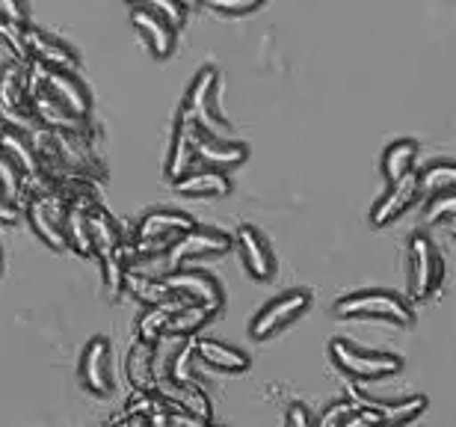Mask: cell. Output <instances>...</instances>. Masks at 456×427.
<instances>
[{"label":"cell","instance_id":"d6a6232c","mask_svg":"<svg viewBox=\"0 0 456 427\" xmlns=\"http://www.w3.org/2000/svg\"><path fill=\"white\" fill-rule=\"evenodd\" d=\"M102 259V270H104V285H107V294L110 300H118L125 291V276H127V261L122 259V252L113 250V252H104Z\"/></svg>","mask_w":456,"mask_h":427},{"label":"cell","instance_id":"d6986e66","mask_svg":"<svg viewBox=\"0 0 456 427\" xmlns=\"http://www.w3.org/2000/svg\"><path fill=\"white\" fill-rule=\"evenodd\" d=\"M27 107H30V71L6 66L0 71V111L27 119Z\"/></svg>","mask_w":456,"mask_h":427},{"label":"cell","instance_id":"8d00e7d4","mask_svg":"<svg viewBox=\"0 0 456 427\" xmlns=\"http://www.w3.org/2000/svg\"><path fill=\"white\" fill-rule=\"evenodd\" d=\"M353 413H355V406L350 398H346V401H338V404H330L321 413V419L314 422V427H344Z\"/></svg>","mask_w":456,"mask_h":427},{"label":"cell","instance_id":"603a6c76","mask_svg":"<svg viewBox=\"0 0 456 427\" xmlns=\"http://www.w3.org/2000/svg\"><path fill=\"white\" fill-rule=\"evenodd\" d=\"M193 160H196V131H193V125H190V122L178 119L175 131H172L167 169H163V172H167L169 181H175V178L184 176L190 167H193Z\"/></svg>","mask_w":456,"mask_h":427},{"label":"cell","instance_id":"f35d334b","mask_svg":"<svg viewBox=\"0 0 456 427\" xmlns=\"http://www.w3.org/2000/svg\"><path fill=\"white\" fill-rule=\"evenodd\" d=\"M264 0H208V6L220 9L225 15H246L252 9H258Z\"/></svg>","mask_w":456,"mask_h":427},{"label":"cell","instance_id":"7dc6e473","mask_svg":"<svg viewBox=\"0 0 456 427\" xmlns=\"http://www.w3.org/2000/svg\"><path fill=\"white\" fill-rule=\"evenodd\" d=\"M0 267H4V256H0Z\"/></svg>","mask_w":456,"mask_h":427},{"label":"cell","instance_id":"3957f363","mask_svg":"<svg viewBox=\"0 0 456 427\" xmlns=\"http://www.w3.org/2000/svg\"><path fill=\"white\" fill-rule=\"evenodd\" d=\"M335 312L341 317H379L400 326H409L415 321V312L409 308L403 297L388 294V291H359V294L341 297L335 303Z\"/></svg>","mask_w":456,"mask_h":427},{"label":"cell","instance_id":"5bb4252c","mask_svg":"<svg viewBox=\"0 0 456 427\" xmlns=\"http://www.w3.org/2000/svg\"><path fill=\"white\" fill-rule=\"evenodd\" d=\"M246 158H249V149H246L243 143L196 131V160L202 163V167H214L225 172L232 167H240Z\"/></svg>","mask_w":456,"mask_h":427},{"label":"cell","instance_id":"277c9868","mask_svg":"<svg viewBox=\"0 0 456 427\" xmlns=\"http://www.w3.org/2000/svg\"><path fill=\"white\" fill-rule=\"evenodd\" d=\"M308 303H312V294H308V291H288V294L270 300V303L252 317V324H249L252 339H270V335L281 333L285 326H290L305 312Z\"/></svg>","mask_w":456,"mask_h":427},{"label":"cell","instance_id":"52a82bcc","mask_svg":"<svg viewBox=\"0 0 456 427\" xmlns=\"http://www.w3.org/2000/svg\"><path fill=\"white\" fill-rule=\"evenodd\" d=\"M167 285L172 288V294L175 297H184L187 303H199L205 308H211L216 315L225 303V294L220 283L205 274V270H175V274L167 276Z\"/></svg>","mask_w":456,"mask_h":427},{"label":"cell","instance_id":"7a4b0ae2","mask_svg":"<svg viewBox=\"0 0 456 427\" xmlns=\"http://www.w3.org/2000/svg\"><path fill=\"white\" fill-rule=\"evenodd\" d=\"M330 353L335 359L346 377L359 380V383H368V380H382V377H391L403 368V362L395 353H373V350H362L355 344L344 341V339H335L330 344Z\"/></svg>","mask_w":456,"mask_h":427},{"label":"cell","instance_id":"e575fe53","mask_svg":"<svg viewBox=\"0 0 456 427\" xmlns=\"http://www.w3.org/2000/svg\"><path fill=\"white\" fill-rule=\"evenodd\" d=\"M0 45L12 53L15 60H30V51L24 45V24H12V21H4L0 18Z\"/></svg>","mask_w":456,"mask_h":427},{"label":"cell","instance_id":"b9f144b4","mask_svg":"<svg viewBox=\"0 0 456 427\" xmlns=\"http://www.w3.org/2000/svg\"><path fill=\"white\" fill-rule=\"evenodd\" d=\"M18 211H15V199L6 193L4 185H0V223H15Z\"/></svg>","mask_w":456,"mask_h":427},{"label":"cell","instance_id":"f6af8a7d","mask_svg":"<svg viewBox=\"0 0 456 427\" xmlns=\"http://www.w3.org/2000/svg\"><path fill=\"white\" fill-rule=\"evenodd\" d=\"M451 232H453V238H456V220L451 223Z\"/></svg>","mask_w":456,"mask_h":427},{"label":"cell","instance_id":"6da1fadb","mask_svg":"<svg viewBox=\"0 0 456 427\" xmlns=\"http://www.w3.org/2000/svg\"><path fill=\"white\" fill-rule=\"evenodd\" d=\"M216 69H202L196 75V80L187 89L184 107H181V119L193 125V131L199 134H214V137H223L228 131V122L216 111Z\"/></svg>","mask_w":456,"mask_h":427},{"label":"cell","instance_id":"f1b7e54d","mask_svg":"<svg viewBox=\"0 0 456 427\" xmlns=\"http://www.w3.org/2000/svg\"><path fill=\"white\" fill-rule=\"evenodd\" d=\"M125 291H131V294L140 300V303H149V306H158V303H169V300H175L172 294V288L167 285V279H151V276H142V274H134L131 267H127V276H125Z\"/></svg>","mask_w":456,"mask_h":427},{"label":"cell","instance_id":"f546056e","mask_svg":"<svg viewBox=\"0 0 456 427\" xmlns=\"http://www.w3.org/2000/svg\"><path fill=\"white\" fill-rule=\"evenodd\" d=\"M0 152L15 163L21 176H36V172H39V160H36L33 145L18 131H0Z\"/></svg>","mask_w":456,"mask_h":427},{"label":"cell","instance_id":"7402d4cb","mask_svg":"<svg viewBox=\"0 0 456 427\" xmlns=\"http://www.w3.org/2000/svg\"><path fill=\"white\" fill-rule=\"evenodd\" d=\"M30 111L39 116V119L53 131H66V134H77L84 131V119L66 111L57 98H51L48 93H42L39 86H30Z\"/></svg>","mask_w":456,"mask_h":427},{"label":"cell","instance_id":"d590c367","mask_svg":"<svg viewBox=\"0 0 456 427\" xmlns=\"http://www.w3.org/2000/svg\"><path fill=\"white\" fill-rule=\"evenodd\" d=\"M427 220L430 223H444V220L453 223L456 220V190L433 196V202L427 205Z\"/></svg>","mask_w":456,"mask_h":427},{"label":"cell","instance_id":"e0dca14e","mask_svg":"<svg viewBox=\"0 0 456 427\" xmlns=\"http://www.w3.org/2000/svg\"><path fill=\"white\" fill-rule=\"evenodd\" d=\"M193 220L178 211H149L136 223L134 241H175L178 234L193 229Z\"/></svg>","mask_w":456,"mask_h":427},{"label":"cell","instance_id":"ab89813d","mask_svg":"<svg viewBox=\"0 0 456 427\" xmlns=\"http://www.w3.org/2000/svg\"><path fill=\"white\" fill-rule=\"evenodd\" d=\"M0 18L12 24H27V4L24 0H0Z\"/></svg>","mask_w":456,"mask_h":427},{"label":"cell","instance_id":"9c48e42d","mask_svg":"<svg viewBox=\"0 0 456 427\" xmlns=\"http://www.w3.org/2000/svg\"><path fill=\"white\" fill-rule=\"evenodd\" d=\"M24 45H27V51H30V57L45 69H57V71H66V75H75L80 69V57L66 42L53 39V36L36 30V27L24 24Z\"/></svg>","mask_w":456,"mask_h":427},{"label":"cell","instance_id":"ac0fdd59","mask_svg":"<svg viewBox=\"0 0 456 427\" xmlns=\"http://www.w3.org/2000/svg\"><path fill=\"white\" fill-rule=\"evenodd\" d=\"M131 24L145 36V42H149L154 57H158V60L172 57V51H175V30H178V27H172L167 18H160L154 12H145V9H134Z\"/></svg>","mask_w":456,"mask_h":427},{"label":"cell","instance_id":"7bdbcfd3","mask_svg":"<svg viewBox=\"0 0 456 427\" xmlns=\"http://www.w3.org/2000/svg\"><path fill=\"white\" fill-rule=\"evenodd\" d=\"M131 427H151V422L145 419V415H134V419H131Z\"/></svg>","mask_w":456,"mask_h":427},{"label":"cell","instance_id":"83f0119b","mask_svg":"<svg viewBox=\"0 0 456 427\" xmlns=\"http://www.w3.org/2000/svg\"><path fill=\"white\" fill-rule=\"evenodd\" d=\"M154 344L149 341H136L127 357V377L136 386V392H151L154 389V357H151Z\"/></svg>","mask_w":456,"mask_h":427},{"label":"cell","instance_id":"8992f818","mask_svg":"<svg viewBox=\"0 0 456 427\" xmlns=\"http://www.w3.org/2000/svg\"><path fill=\"white\" fill-rule=\"evenodd\" d=\"M442 259L430 238L424 234H415L409 241V283H412V297L415 300H427L436 288L442 285Z\"/></svg>","mask_w":456,"mask_h":427},{"label":"cell","instance_id":"836d02e7","mask_svg":"<svg viewBox=\"0 0 456 427\" xmlns=\"http://www.w3.org/2000/svg\"><path fill=\"white\" fill-rule=\"evenodd\" d=\"M131 9H145V12H154L160 18H167L172 27H181L184 24V15L187 9L178 4V0H125Z\"/></svg>","mask_w":456,"mask_h":427},{"label":"cell","instance_id":"2e32d148","mask_svg":"<svg viewBox=\"0 0 456 427\" xmlns=\"http://www.w3.org/2000/svg\"><path fill=\"white\" fill-rule=\"evenodd\" d=\"M181 196L190 199H211V196H228L232 193V181L223 169L214 167H199V169H187L184 176L172 181Z\"/></svg>","mask_w":456,"mask_h":427},{"label":"cell","instance_id":"ffe728a7","mask_svg":"<svg viewBox=\"0 0 456 427\" xmlns=\"http://www.w3.org/2000/svg\"><path fill=\"white\" fill-rule=\"evenodd\" d=\"M93 205L84 193H77V199L66 208V217H62V234H66V247H71L77 256H95V243H93V232H89V220H86V208Z\"/></svg>","mask_w":456,"mask_h":427},{"label":"cell","instance_id":"30bf717a","mask_svg":"<svg viewBox=\"0 0 456 427\" xmlns=\"http://www.w3.org/2000/svg\"><path fill=\"white\" fill-rule=\"evenodd\" d=\"M27 217H30V226L39 238L53 250L66 247V234H62V217H66V208L53 193H42L33 196L27 202Z\"/></svg>","mask_w":456,"mask_h":427},{"label":"cell","instance_id":"9a60e30c","mask_svg":"<svg viewBox=\"0 0 456 427\" xmlns=\"http://www.w3.org/2000/svg\"><path fill=\"white\" fill-rule=\"evenodd\" d=\"M350 401L353 406H364V410H373L379 415L382 424H409L418 419L427 410V398H406V401H377V398L362 395L359 389H350Z\"/></svg>","mask_w":456,"mask_h":427},{"label":"cell","instance_id":"5b68a950","mask_svg":"<svg viewBox=\"0 0 456 427\" xmlns=\"http://www.w3.org/2000/svg\"><path fill=\"white\" fill-rule=\"evenodd\" d=\"M30 86H39L42 93L57 98L66 111L80 116V119L89 113V93L75 75H66V71H57V69H45L36 62V69L30 71Z\"/></svg>","mask_w":456,"mask_h":427},{"label":"cell","instance_id":"1f68e13d","mask_svg":"<svg viewBox=\"0 0 456 427\" xmlns=\"http://www.w3.org/2000/svg\"><path fill=\"white\" fill-rule=\"evenodd\" d=\"M418 181H421V193H451V190H456V163H430L418 176Z\"/></svg>","mask_w":456,"mask_h":427},{"label":"cell","instance_id":"484cf974","mask_svg":"<svg viewBox=\"0 0 456 427\" xmlns=\"http://www.w3.org/2000/svg\"><path fill=\"white\" fill-rule=\"evenodd\" d=\"M415 160H418V143L412 140H397L391 143L386 154H382V176L391 181H400L409 172H415Z\"/></svg>","mask_w":456,"mask_h":427},{"label":"cell","instance_id":"cb8c5ba5","mask_svg":"<svg viewBox=\"0 0 456 427\" xmlns=\"http://www.w3.org/2000/svg\"><path fill=\"white\" fill-rule=\"evenodd\" d=\"M196 357L205 362V365H211L216 371H246L249 368V357L240 350V348H232V344L225 341H216V339H196Z\"/></svg>","mask_w":456,"mask_h":427},{"label":"cell","instance_id":"ba28073f","mask_svg":"<svg viewBox=\"0 0 456 427\" xmlns=\"http://www.w3.org/2000/svg\"><path fill=\"white\" fill-rule=\"evenodd\" d=\"M228 250H232V238H228L225 232L193 226L190 232L178 234V238L169 243L167 259H169V265H178V261H187V259L223 256V252H228Z\"/></svg>","mask_w":456,"mask_h":427},{"label":"cell","instance_id":"c3c4849f","mask_svg":"<svg viewBox=\"0 0 456 427\" xmlns=\"http://www.w3.org/2000/svg\"><path fill=\"white\" fill-rule=\"evenodd\" d=\"M202 427H211V424H202Z\"/></svg>","mask_w":456,"mask_h":427},{"label":"cell","instance_id":"4fadbf2b","mask_svg":"<svg viewBox=\"0 0 456 427\" xmlns=\"http://www.w3.org/2000/svg\"><path fill=\"white\" fill-rule=\"evenodd\" d=\"M110 341L107 339H93L84 348V357H80V380L89 392L95 395H107L113 389V377H110Z\"/></svg>","mask_w":456,"mask_h":427},{"label":"cell","instance_id":"7c38bea8","mask_svg":"<svg viewBox=\"0 0 456 427\" xmlns=\"http://www.w3.org/2000/svg\"><path fill=\"white\" fill-rule=\"evenodd\" d=\"M237 247H240L246 270H249L255 279L267 283V279L276 276V256H273L267 238H264L255 226H240V229H237Z\"/></svg>","mask_w":456,"mask_h":427},{"label":"cell","instance_id":"d4e9b609","mask_svg":"<svg viewBox=\"0 0 456 427\" xmlns=\"http://www.w3.org/2000/svg\"><path fill=\"white\" fill-rule=\"evenodd\" d=\"M187 300L184 297H175L169 300V303H158L151 308H145L140 315V321H136V333H140V341H149V344H158L160 335H167L172 317L178 315V308L184 306Z\"/></svg>","mask_w":456,"mask_h":427},{"label":"cell","instance_id":"74e56055","mask_svg":"<svg viewBox=\"0 0 456 427\" xmlns=\"http://www.w3.org/2000/svg\"><path fill=\"white\" fill-rule=\"evenodd\" d=\"M0 185H4V190L12 199L21 196V172H18V167L4 152H0Z\"/></svg>","mask_w":456,"mask_h":427},{"label":"cell","instance_id":"60d3db41","mask_svg":"<svg viewBox=\"0 0 456 427\" xmlns=\"http://www.w3.org/2000/svg\"><path fill=\"white\" fill-rule=\"evenodd\" d=\"M285 427H314L312 413H308L303 404H294V406L288 410V424H285Z\"/></svg>","mask_w":456,"mask_h":427},{"label":"cell","instance_id":"bcb514c9","mask_svg":"<svg viewBox=\"0 0 456 427\" xmlns=\"http://www.w3.org/2000/svg\"><path fill=\"white\" fill-rule=\"evenodd\" d=\"M379 427H406V424H379Z\"/></svg>","mask_w":456,"mask_h":427},{"label":"cell","instance_id":"4dcf8cb0","mask_svg":"<svg viewBox=\"0 0 456 427\" xmlns=\"http://www.w3.org/2000/svg\"><path fill=\"white\" fill-rule=\"evenodd\" d=\"M211 317H214L211 308H205L199 303H184L178 308V315L172 317L167 335H175V339H190V335H196L208 321H211Z\"/></svg>","mask_w":456,"mask_h":427},{"label":"cell","instance_id":"ee69618b","mask_svg":"<svg viewBox=\"0 0 456 427\" xmlns=\"http://www.w3.org/2000/svg\"><path fill=\"white\" fill-rule=\"evenodd\" d=\"M178 4L184 9H193V6H199V0H178Z\"/></svg>","mask_w":456,"mask_h":427},{"label":"cell","instance_id":"4316f807","mask_svg":"<svg viewBox=\"0 0 456 427\" xmlns=\"http://www.w3.org/2000/svg\"><path fill=\"white\" fill-rule=\"evenodd\" d=\"M86 220H89V232H93L95 256H104V252H113L122 247V234H118V229L113 226L110 214L102 211L98 205H89Z\"/></svg>","mask_w":456,"mask_h":427},{"label":"cell","instance_id":"44dd1931","mask_svg":"<svg viewBox=\"0 0 456 427\" xmlns=\"http://www.w3.org/2000/svg\"><path fill=\"white\" fill-rule=\"evenodd\" d=\"M154 389H158V395L169 406H175V410H184V413L196 415V419H205V422H208V415H211V404H208V398L199 392L196 386L175 383V380H169V377H158L154 380Z\"/></svg>","mask_w":456,"mask_h":427},{"label":"cell","instance_id":"8fae6325","mask_svg":"<svg viewBox=\"0 0 456 427\" xmlns=\"http://www.w3.org/2000/svg\"><path fill=\"white\" fill-rule=\"evenodd\" d=\"M418 196H421V181H418V172H409L400 181H391L386 196L379 199L377 205H373L370 211V223L373 226H388L395 223L397 217H403L409 208L418 202Z\"/></svg>","mask_w":456,"mask_h":427}]
</instances>
